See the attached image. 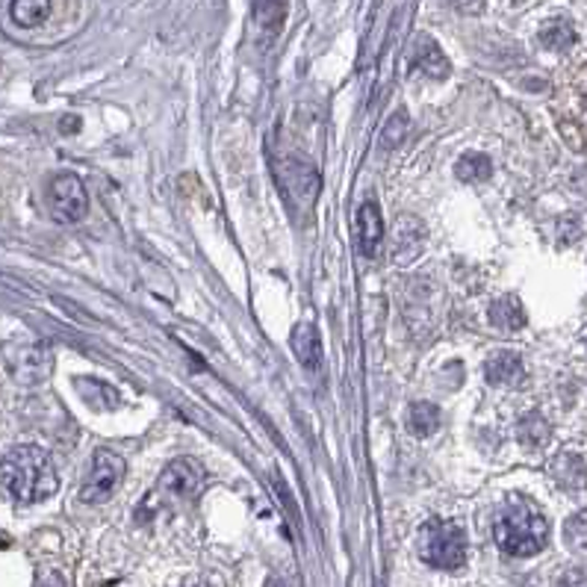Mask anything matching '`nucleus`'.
I'll use <instances>...</instances> for the list:
<instances>
[{
  "instance_id": "f257e3e1",
  "label": "nucleus",
  "mask_w": 587,
  "mask_h": 587,
  "mask_svg": "<svg viewBox=\"0 0 587 587\" xmlns=\"http://www.w3.org/2000/svg\"><path fill=\"white\" fill-rule=\"evenodd\" d=\"M0 484L21 505H36L57 493V470L39 446H15L0 458Z\"/></svg>"
},
{
  "instance_id": "f03ea898",
  "label": "nucleus",
  "mask_w": 587,
  "mask_h": 587,
  "mask_svg": "<svg viewBox=\"0 0 587 587\" xmlns=\"http://www.w3.org/2000/svg\"><path fill=\"white\" fill-rule=\"evenodd\" d=\"M496 546L510 559H531L549 543V522L538 508L526 502H514L502 510L499 520L493 526Z\"/></svg>"
},
{
  "instance_id": "7ed1b4c3",
  "label": "nucleus",
  "mask_w": 587,
  "mask_h": 587,
  "mask_svg": "<svg viewBox=\"0 0 587 587\" xmlns=\"http://www.w3.org/2000/svg\"><path fill=\"white\" fill-rule=\"evenodd\" d=\"M419 555L437 569H458L467 561V534L446 520L425 522L419 531Z\"/></svg>"
},
{
  "instance_id": "20e7f679",
  "label": "nucleus",
  "mask_w": 587,
  "mask_h": 587,
  "mask_svg": "<svg viewBox=\"0 0 587 587\" xmlns=\"http://www.w3.org/2000/svg\"><path fill=\"white\" fill-rule=\"evenodd\" d=\"M3 355V364L10 369V376L19 381V384H42L45 378L50 376V366H54V355L45 343H30V339H21V343H3L0 348Z\"/></svg>"
},
{
  "instance_id": "39448f33",
  "label": "nucleus",
  "mask_w": 587,
  "mask_h": 587,
  "mask_svg": "<svg viewBox=\"0 0 587 587\" xmlns=\"http://www.w3.org/2000/svg\"><path fill=\"white\" fill-rule=\"evenodd\" d=\"M122 479H125V458L113 449H97L89 463L83 487H80V499L87 505H101V502L113 499Z\"/></svg>"
},
{
  "instance_id": "423d86ee",
  "label": "nucleus",
  "mask_w": 587,
  "mask_h": 587,
  "mask_svg": "<svg viewBox=\"0 0 587 587\" xmlns=\"http://www.w3.org/2000/svg\"><path fill=\"white\" fill-rule=\"evenodd\" d=\"M48 204L57 222L62 225L80 222V219L89 212L87 186H83V181H80L78 174L71 172L57 174L48 186Z\"/></svg>"
},
{
  "instance_id": "0eeeda50",
  "label": "nucleus",
  "mask_w": 587,
  "mask_h": 587,
  "mask_svg": "<svg viewBox=\"0 0 587 587\" xmlns=\"http://www.w3.org/2000/svg\"><path fill=\"white\" fill-rule=\"evenodd\" d=\"M202 484H204L202 467L195 461H189V458H177V461H172L165 467L157 487L163 493H169V496H174V499H193L195 493L202 491Z\"/></svg>"
},
{
  "instance_id": "6e6552de",
  "label": "nucleus",
  "mask_w": 587,
  "mask_h": 587,
  "mask_svg": "<svg viewBox=\"0 0 587 587\" xmlns=\"http://www.w3.org/2000/svg\"><path fill=\"white\" fill-rule=\"evenodd\" d=\"M357 249L364 257H376L378 245L384 240V219L376 202H364L357 210Z\"/></svg>"
},
{
  "instance_id": "1a4fd4ad",
  "label": "nucleus",
  "mask_w": 587,
  "mask_h": 587,
  "mask_svg": "<svg viewBox=\"0 0 587 587\" xmlns=\"http://www.w3.org/2000/svg\"><path fill=\"white\" fill-rule=\"evenodd\" d=\"M289 346H292V355L299 357V364L308 372H319L322 369V339H319V331L313 322H299V325L292 327Z\"/></svg>"
},
{
  "instance_id": "9d476101",
  "label": "nucleus",
  "mask_w": 587,
  "mask_h": 587,
  "mask_svg": "<svg viewBox=\"0 0 587 587\" xmlns=\"http://www.w3.org/2000/svg\"><path fill=\"white\" fill-rule=\"evenodd\" d=\"M414 68L416 71H423L425 78L434 80H444L449 78V59L440 50V45L431 39V36H419L414 45Z\"/></svg>"
},
{
  "instance_id": "9b49d317",
  "label": "nucleus",
  "mask_w": 587,
  "mask_h": 587,
  "mask_svg": "<svg viewBox=\"0 0 587 587\" xmlns=\"http://www.w3.org/2000/svg\"><path fill=\"white\" fill-rule=\"evenodd\" d=\"M484 378L493 387H510L522 378V360L517 352H496L484 364Z\"/></svg>"
},
{
  "instance_id": "f8f14e48",
  "label": "nucleus",
  "mask_w": 587,
  "mask_h": 587,
  "mask_svg": "<svg viewBox=\"0 0 587 587\" xmlns=\"http://www.w3.org/2000/svg\"><path fill=\"white\" fill-rule=\"evenodd\" d=\"M552 479L564 487V491H585L587 487V463L573 452H561L552 461Z\"/></svg>"
},
{
  "instance_id": "ddd939ff",
  "label": "nucleus",
  "mask_w": 587,
  "mask_h": 587,
  "mask_svg": "<svg viewBox=\"0 0 587 587\" xmlns=\"http://www.w3.org/2000/svg\"><path fill=\"white\" fill-rule=\"evenodd\" d=\"M78 390L92 411H116L122 405V395H118L116 387L95 381V378H78Z\"/></svg>"
},
{
  "instance_id": "4468645a",
  "label": "nucleus",
  "mask_w": 587,
  "mask_h": 587,
  "mask_svg": "<svg viewBox=\"0 0 587 587\" xmlns=\"http://www.w3.org/2000/svg\"><path fill=\"white\" fill-rule=\"evenodd\" d=\"M289 0H254V24L266 36H278L284 21H287Z\"/></svg>"
},
{
  "instance_id": "2eb2a0df",
  "label": "nucleus",
  "mask_w": 587,
  "mask_h": 587,
  "mask_svg": "<svg viewBox=\"0 0 587 587\" xmlns=\"http://www.w3.org/2000/svg\"><path fill=\"white\" fill-rule=\"evenodd\" d=\"M487 313H491L493 325L502 327V331H520V327L526 325V310H522V304L514 299V296L496 299Z\"/></svg>"
},
{
  "instance_id": "dca6fc26",
  "label": "nucleus",
  "mask_w": 587,
  "mask_h": 587,
  "mask_svg": "<svg viewBox=\"0 0 587 587\" xmlns=\"http://www.w3.org/2000/svg\"><path fill=\"white\" fill-rule=\"evenodd\" d=\"M10 15L19 27H39L50 15V0H12Z\"/></svg>"
},
{
  "instance_id": "f3484780",
  "label": "nucleus",
  "mask_w": 587,
  "mask_h": 587,
  "mask_svg": "<svg viewBox=\"0 0 587 587\" xmlns=\"http://www.w3.org/2000/svg\"><path fill=\"white\" fill-rule=\"evenodd\" d=\"M407 428L416 437H431L440 428V407L431 405V402H414L407 411Z\"/></svg>"
},
{
  "instance_id": "a211bd4d",
  "label": "nucleus",
  "mask_w": 587,
  "mask_h": 587,
  "mask_svg": "<svg viewBox=\"0 0 587 587\" xmlns=\"http://www.w3.org/2000/svg\"><path fill=\"white\" fill-rule=\"evenodd\" d=\"M454 174H458V181H463V183L491 181V174H493L491 157L463 154L461 160H458V165H454Z\"/></svg>"
},
{
  "instance_id": "6ab92c4d",
  "label": "nucleus",
  "mask_w": 587,
  "mask_h": 587,
  "mask_svg": "<svg viewBox=\"0 0 587 587\" xmlns=\"http://www.w3.org/2000/svg\"><path fill=\"white\" fill-rule=\"evenodd\" d=\"M564 540H567L569 549L587 552V508L573 514V517L564 522Z\"/></svg>"
},
{
  "instance_id": "aec40b11",
  "label": "nucleus",
  "mask_w": 587,
  "mask_h": 587,
  "mask_svg": "<svg viewBox=\"0 0 587 587\" xmlns=\"http://www.w3.org/2000/svg\"><path fill=\"white\" fill-rule=\"evenodd\" d=\"M540 39H543V45H546V48L564 50L573 45V27H569V24H564V21H552L549 27H543Z\"/></svg>"
},
{
  "instance_id": "412c9836",
  "label": "nucleus",
  "mask_w": 587,
  "mask_h": 587,
  "mask_svg": "<svg viewBox=\"0 0 587 587\" xmlns=\"http://www.w3.org/2000/svg\"><path fill=\"white\" fill-rule=\"evenodd\" d=\"M549 437V425L538 414H529L520 423V440L529 446H540Z\"/></svg>"
},
{
  "instance_id": "4be33fe9",
  "label": "nucleus",
  "mask_w": 587,
  "mask_h": 587,
  "mask_svg": "<svg viewBox=\"0 0 587 587\" xmlns=\"http://www.w3.org/2000/svg\"><path fill=\"white\" fill-rule=\"evenodd\" d=\"M405 130H407V116L405 113H395V116L387 122L384 136H381V145H384V148H395V145L405 139Z\"/></svg>"
},
{
  "instance_id": "5701e85b",
  "label": "nucleus",
  "mask_w": 587,
  "mask_h": 587,
  "mask_svg": "<svg viewBox=\"0 0 587 587\" xmlns=\"http://www.w3.org/2000/svg\"><path fill=\"white\" fill-rule=\"evenodd\" d=\"M559 587H587V576L582 573V569L573 567L559 578Z\"/></svg>"
},
{
  "instance_id": "b1692460",
  "label": "nucleus",
  "mask_w": 587,
  "mask_h": 587,
  "mask_svg": "<svg viewBox=\"0 0 587 587\" xmlns=\"http://www.w3.org/2000/svg\"><path fill=\"white\" fill-rule=\"evenodd\" d=\"M39 587H66V582H62L59 573H48V576H42Z\"/></svg>"
},
{
  "instance_id": "393cba45",
  "label": "nucleus",
  "mask_w": 587,
  "mask_h": 587,
  "mask_svg": "<svg viewBox=\"0 0 587 587\" xmlns=\"http://www.w3.org/2000/svg\"><path fill=\"white\" fill-rule=\"evenodd\" d=\"M458 3V10L472 12V10H482V0H454Z\"/></svg>"
},
{
  "instance_id": "a878e982",
  "label": "nucleus",
  "mask_w": 587,
  "mask_h": 587,
  "mask_svg": "<svg viewBox=\"0 0 587 587\" xmlns=\"http://www.w3.org/2000/svg\"><path fill=\"white\" fill-rule=\"evenodd\" d=\"M266 587H289L287 582H280V578H269V582H266Z\"/></svg>"
}]
</instances>
